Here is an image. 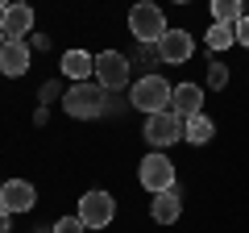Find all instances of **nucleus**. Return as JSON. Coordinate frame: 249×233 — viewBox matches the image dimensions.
<instances>
[{"label": "nucleus", "mask_w": 249, "mask_h": 233, "mask_svg": "<svg viewBox=\"0 0 249 233\" xmlns=\"http://www.w3.org/2000/svg\"><path fill=\"white\" fill-rule=\"evenodd\" d=\"M137 179H142V188L154 192V196H158V192H175V162H170L162 150H154V154H145V158H142Z\"/></svg>", "instance_id": "nucleus-5"}, {"label": "nucleus", "mask_w": 249, "mask_h": 233, "mask_svg": "<svg viewBox=\"0 0 249 233\" xmlns=\"http://www.w3.org/2000/svg\"><path fill=\"white\" fill-rule=\"evenodd\" d=\"M62 75L75 79V83L91 79V75H96V54H88V50H67V54H62Z\"/></svg>", "instance_id": "nucleus-12"}, {"label": "nucleus", "mask_w": 249, "mask_h": 233, "mask_svg": "<svg viewBox=\"0 0 249 233\" xmlns=\"http://www.w3.org/2000/svg\"><path fill=\"white\" fill-rule=\"evenodd\" d=\"M212 134H216V125H212V116H208V113L187 116V134H183V142H191V146H208V142H212Z\"/></svg>", "instance_id": "nucleus-15"}, {"label": "nucleus", "mask_w": 249, "mask_h": 233, "mask_svg": "<svg viewBox=\"0 0 249 233\" xmlns=\"http://www.w3.org/2000/svg\"><path fill=\"white\" fill-rule=\"evenodd\" d=\"M4 9H9V0H0V13H4Z\"/></svg>", "instance_id": "nucleus-24"}, {"label": "nucleus", "mask_w": 249, "mask_h": 233, "mask_svg": "<svg viewBox=\"0 0 249 233\" xmlns=\"http://www.w3.org/2000/svg\"><path fill=\"white\" fill-rule=\"evenodd\" d=\"M4 46H9V34H4V29H0V50H4Z\"/></svg>", "instance_id": "nucleus-23"}, {"label": "nucleus", "mask_w": 249, "mask_h": 233, "mask_svg": "<svg viewBox=\"0 0 249 233\" xmlns=\"http://www.w3.org/2000/svg\"><path fill=\"white\" fill-rule=\"evenodd\" d=\"M0 29L9 34V42H21L25 34H34V9L29 4H9L0 13Z\"/></svg>", "instance_id": "nucleus-10"}, {"label": "nucleus", "mask_w": 249, "mask_h": 233, "mask_svg": "<svg viewBox=\"0 0 249 233\" xmlns=\"http://www.w3.org/2000/svg\"><path fill=\"white\" fill-rule=\"evenodd\" d=\"M0 188H4V183H0Z\"/></svg>", "instance_id": "nucleus-26"}, {"label": "nucleus", "mask_w": 249, "mask_h": 233, "mask_svg": "<svg viewBox=\"0 0 249 233\" xmlns=\"http://www.w3.org/2000/svg\"><path fill=\"white\" fill-rule=\"evenodd\" d=\"M208 88H229V67L220 63V58H216V63H208Z\"/></svg>", "instance_id": "nucleus-18"}, {"label": "nucleus", "mask_w": 249, "mask_h": 233, "mask_svg": "<svg viewBox=\"0 0 249 233\" xmlns=\"http://www.w3.org/2000/svg\"><path fill=\"white\" fill-rule=\"evenodd\" d=\"M170 108H175L178 116H196V113H204V88H199V83H178L175 96H170Z\"/></svg>", "instance_id": "nucleus-11"}, {"label": "nucleus", "mask_w": 249, "mask_h": 233, "mask_svg": "<svg viewBox=\"0 0 249 233\" xmlns=\"http://www.w3.org/2000/svg\"><path fill=\"white\" fill-rule=\"evenodd\" d=\"M46 46H50L46 34H29V50H46Z\"/></svg>", "instance_id": "nucleus-22"}, {"label": "nucleus", "mask_w": 249, "mask_h": 233, "mask_svg": "<svg viewBox=\"0 0 249 233\" xmlns=\"http://www.w3.org/2000/svg\"><path fill=\"white\" fill-rule=\"evenodd\" d=\"M96 83L104 92H121L129 88V58H124L121 50H104L96 54Z\"/></svg>", "instance_id": "nucleus-6"}, {"label": "nucleus", "mask_w": 249, "mask_h": 233, "mask_svg": "<svg viewBox=\"0 0 249 233\" xmlns=\"http://www.w3.org/2000/svg\"><path fill=\"white\" fill-rule=\"evenodd\" d=\"M0 71L9 75V79H21L29 71V46L25 42H9L0 50Z\"/></svg>", "instance_id": "nucleus-13"}, {"label": "nucleus", "mask_w": 249, "mask_h": 233, "mask_svg": "<svg viewBox=\"0 0 249 233\" xmlns=\"http://www.w3.org/2000/svg\"><path fill=\"white\" fill-rule=\"evenodd\" d=\"M79 216L83 225H88V229H108V225H112V216H116V200L108 196V192H88V196L79 200Z\"/></svg>", "instance_id": "nucleus-7"}, {"label": "nucleus", "mask_w": 249, "mask_h": 233, "mask_svg": "<svg viewBox=\"0 0 249 233\" xmlns=\"http://www.w3.org/2000/svg\"><path fill=\"white\" fill-rule=\"evenodd\" d=\"M241 4H245V0H212V21H229V25H237V21L245 17Z\"/></svg>", "instance_id": "nucleus-17"}, {"label": "nucleus", "mask_w": 249, "mask_h": 233, "mask_svg": "<svg viewBox=\"0 0 249 233\" xmlns=\"http://www.w3.org/2000/svg\"><path fill=\"white\" fill-rule=\"evenodd\" d=\"M175 4H191V0H175Z\"/></svg>", "instance_id": "nucleus-25"}, {"label": "nucleus", "mask_w": 249, "mask_h": 233, "mask_svg": "<svg viewBox=\"0 0 249 233\" xmlns=\"http://www.w3.org/2000/svg\"><path fill=\"white\" fill-rule=\"evenodd\" d=\"M0 233H13V213L0 204Z\"/></svg>", "instance_id": "nucleus-21"}, {"label": "nucleus", "mask_w": 249, "mask_h": 233, "mask_svg": "<svg viewBox=\"0 0 249 233\" xmlns=\"http://www.w3.org/2000/svg\"><path fill=\"white\" fill-rule=\"evenodd\" d=\"M150 216H154L158 225H175L178 216H183V200H178L175 192H158L154 204H150Z\"/></svg>", "instance_id": "nucleus-14"}, {"label": "nucleus", "mask_w": 249, "mask_h": 233, "mask_svg": "<svg viewBox=\"0 0 249 233\" xmlns=\"http://www.w3.org/2000/svg\"><path fill=\"white\" fill-rule=\"evenodd\" d=\"M196 54V38L187 34V29H166L158 42V58L162 63H187Z\"/></svg>", "instance_id": "nucleus-8"}, {"label": "nucleus", "mask_w": 249, "mask_h": 233, "mask_svg": "<svg viewBox=\"0 0 249 233\" xmlns=\"http://www.w3.org/2000/svg\"><path fill=\"white\" fill-rule=\"evenodd\" d=\"M62 108H67L75 121H96V116H104V108H108V92L100 88L96 79L71 83V88L62 92Z\"/></svg>", "instance_id": "nucleus-1"}, {"label": "nucleus", "mask_w": 249, "mask_h": 233, "mask_svg": "<svg viewBox=\"0 0 249 233\" xmlns=\"http://www.w3.org/2000/svg\"><path fill=\"white\" fill-rule=\"evenodd\" d=\"M183 134H187V116H178L175 108H162V113H150V116H145V142H150L154 150L175 146Z\"/></svg>", "instance_id": "nucleus-4"}, {"label": "nucleus", "mask_w": 249, "mask_h": 233, "mask_svg": "<svg viewBox=\"0 0 249 233\" xmlns=\"http://www.w3.org/2000/svg\"><path fill=\"white\" fill-rule=\"evenodd\" d=\"M0 204L9 208V213H29V208L37 204V192L29 179H9L4 188H0Z\"/></svg>", "instance_id": "nucleus-9"}, {"label": "nucleus", "mask_w": 249, "mask_h": 233, "mask_svg": "<svg viewBox=\"0 0 249 233\" xmlns=\"http://www.w3.org/2000/svg\"><path fill=\"white\" fill-rule=\"evenodd\" d=\"M170 96H175V88H170L162 75H142V79L133 83V92H129V100H133L137 113H162V108H170Z\"/></svg>", "instance_id": "nucleus-3"}, {"label": "nucleus", "mask_w": 249, "mask_h": 233, "mask_svg": "<svg viewBox=\"0 0 249 233\" xmlns=\"http://www.w3.org/2000/svg\"><path fill=\"white\" fill-rule=\"evenodd\" d=\"M54 233H88V225H83L79 216H62V221L54 225Z\"/></svg>", "instance_id": "nucleus-19"}, {"label": "nucleus", "mask_w": 249, "mask_h": 233, "mask_svg": "<svg viewBox=\"0 0 249 233\" xmlns=\"http://www.w3.org/2000/svg\"><path fill=\"white\" fill-rule=\"evenodd\" d=\"M129 34L142 46H158L162 34H166V13H162L154 0H137L133 9H129Z\"/></svg>", "instance_id": "nucleus-2"}, {"label": "nucleus", "mask_w": 249, "mask_h": 233, "mask_svg": "<svg viewBox=\"0 0 249 233\" xmlns=\"http://www.w3.org/2000/svg\"><path fill=\"white\" fill-rule=\"evenodd\" d=\"M229 46H237V25H229V21H212V29H208V50H229Z\"/></svg>", "instance_id": "nucleus-16"}, {"label": "nucleus", "mask_w": 249, "mask_h": 233, "mask_svg": "<svg viewBox=\"0 0 249 233\" xmlns=\"http://www.w3.org/2000/svg\"><path fill=\"white\" fill-rule=\"evenodd\" d=\"M237 42H241V46H249V13L237 21Z\"/></svg>", "instance_id": "nucleus-20"}]
</instances>
